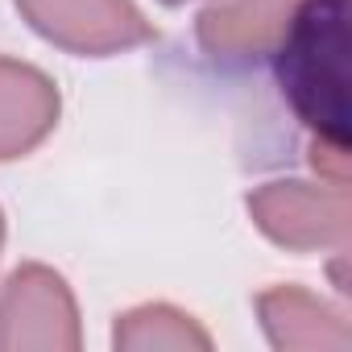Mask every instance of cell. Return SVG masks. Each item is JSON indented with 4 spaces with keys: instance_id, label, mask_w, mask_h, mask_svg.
<instances>
[{
    "instance_id": "cell-1",
    "label": "cell",
    "mask_w": 352,
    "mask_h": 352,
    "mask_svg": "<svg viewBox=\"0 0 352 352\" xmlns=\"http://www.w3.org/2000/svg\"><path fill=\"white\" fill-rule=\"evenodd\" d=\"M270 54L290 112L315 141L348 149V0H302Z\"/></svg>"
},
{
    "instance_id": "cell-2",
    "label": "cell",
    "mask_w": 352,
    "mask_h": 352,
    "mask_svg": "<svg viewBox=\"0 0 352 352\" xmlns=\"http://www.w3.org/2000/svg\"><path fill=\"white\" fill-rule=\"evenodd\" d=\"M79 311L50 265H21L0 290V352H75Z\"/></svg>"
},
{
    "instance_id": "cell-3",
    "label": "cell",
    "mask_w": 352,
    "mask_h": 352,
    "mask_svg": "<svg viewBox=\"0 0 352 352\" xmlns=\"http://www.w3.org/2000/svg\"><path fill=\"white\" fill-rule=\"evenodd\" d=\"M249 216L282 249H348V187L265 183L249 195Z\"/></svg>"
},
{
    "instance_id": "cell-4",
    "label": "cell",
    "mask_w": 352,
    "mask_h": 352,
    "mask_svg": "<svg viewBox=\"0 0 352 352\" xmlns=\"http://www.w3.org/2000/svg\"><path fill=\"white\" fill-rule=\"evenodd\" d=\"M17 9L46 42L71 54L100 58L157 38L133 0H17Z\"/></svg>"
},
{
    "instance_id": "cell-5",
    "label": "cell",
    "mask_w": 352,
    "mask_h": 352,
    "mask_svg": "<svg viewBox=\"0 0 352 352\" xmlns=\"http://www.w3.org/2000/svg\"><path fill=\"white\" fill-rule=\"evenodd\" d=\"M302 0H212L199 13L195 34L216 63H249L278 46Z\"/></svg>"
},
{
    "instance_id": "cell-6",
    "label": "cell",
    "mask_w": 352,
    "mask_h": 352,
    "mask_svg": "<svg viewBox=\"0 0 352 352\" xmlns=\"http://www.w3.org/2000/svg\"><path fill=\"white\" fill-rule=\"evenodd\" d=\"M58 124V87L30 63L0 58V162L30 153Z\"/></svg>"
},
{
    "instance_id": "cell-7",
    "label": "cell",
    "mask_w": 352,
    "mask_h": 352,
    "mask_svg": "<svg viewBox=\"0 0 352 352\" xmlns=\"http://www.w3.org/2000/svg\"><path fill=\"white\" fill-rule=\"evenodd\" d=\"M257 315L265 323V336L274 348H319V352H344L352 344V331L336 307L315 298L302 286H274L257 294Z\"/></svg>"
},
{
    "instance_id": "cell-8",
    "label": "cell",
    "mask_w": 352,
    "mask_h": 352,
    "mask_svg": "<svg viewBox=\"0 0 352 352\" xmlns=\"http://www.w3.org/2000/svg\"><path fill=\"white\" fill-rule=\"evenodd\" d=\"M112 344L124 348V352H157V348H195V352H208L212 348V336L179 307H166V302H145V307H133L116 319V331H112Z\"/></svg>"
},
{
    "instance_id": "cell-9",
    "label": "cell",
    "mask_w": 352,
    "mask_h": 352,
    "mask_svg": "<svg viewBox=\"0 0 352 352\" xmlns=\"http://www.w3.org/2000/svg\"><path fill=\"white\" fill-rule=\"evenodd\" d=\"M0 245H5V212H0Z\"/></svg>"
},
{
    "instance_id": "cell-10",
    "label": "cell",
    "mask_w": 352,
    "mask_h": 352,
    "mask_svg": "<svg viewBox=\"0 0 352 352\" xmlns=\"http://www.w3.org/2000/svg\"><path fill=\"white\" fill-rule=\"evenodd\" d=\"M166 5H187V0H166Z\"/></svg>"
}]
</instances>
